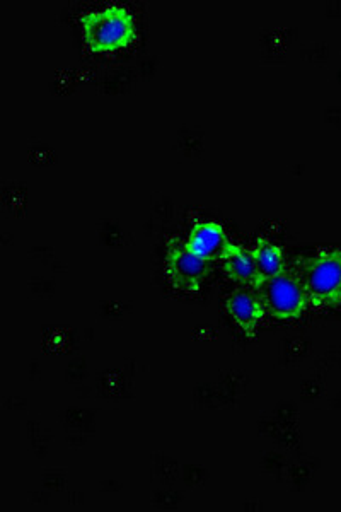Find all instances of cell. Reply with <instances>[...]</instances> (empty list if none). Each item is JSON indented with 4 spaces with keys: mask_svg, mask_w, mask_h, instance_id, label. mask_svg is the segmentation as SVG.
<instances>
[{
    "mask_svg": "<svg viewBox=\"0 0 341 512\" xmlns=\"http://www.w3.org/2000/svg\"><path fill=\"white\" fill-rule=\"evenodd\" d=\"M84 40L93 52H115L135 40V18L128 7L113 4L98 11L86 12L81 18Z\"/></svg>",
    "mask_w": 341,
    "mask_h": 512,
    "instance_id": "cell-1",
    "label": "cell"
},
{
    "mask_svg": "<svg viewBox=\"0 0 341 512\" xmlns=\"http://www.w3.org/2000/svg\"><path fill=\"white\" fill-rule=\"evenodd\" d=\"M309 304L318 308L341 306V250H323L307 260L299 277Z\"/></svg>",
    "mask_w": 341,
    "mask_h": 512,
    "instance_id": "cell-2",
    "label": "cell"
},
{
    "mask_svg": "<svg viewBox=\"0 0 341 512\" xmlns=\"http://www.w3.org/2000/svg\"><path fill=\"white\" fill-rule=\"evenodd\" d=\"M256 289L265 315L273 316L277 320L299 318L309 306L301 279L285 272L272 279L261 280Z\"/></svg>",
    "mask_w": 341,
    "mask_h": 512,
    "instance_id": "cell-3",
    "label": "cell"
},
{
    "mask_svg": "<svg viewBox=\"0 0 341 512\" xmlns=\"http://www.w3.org/2000/svg\"><path fill=\"white\" fill-rule=\"evenodd\" d=\"M207 268H209V262L188 250L186 245L169 251L168 274L174 286L181 291H198L203 279L207 277Z\"/></svg>",
    "mask_w": 341,
    "mask_h": 512,
    "instance_id": "cell-4",
    "label": "cell"
},
{
    "mask_svg": "<svg viewBox=\"0 0 341 512\" xmlns=\"http://www.w3.org/2000/svg\"><path fill=\"white\" fill-rule=\"evenodd\" d=\"M185 245L195 255L210 262L215 258H222L231 241L227 238L226 229L219 222L203 221L191 229Z\"/></svg>",
    "mask_w": 341,
    "mask_h": 512,
    "instance_id": "cell-5",
    "label": "cell"
},
{
    "mask_svg": "<svg viewBox=\"0 0 341 512\" xmlns=\"http://www.w3.org/2000/svg\"><path fill=\"white\" fill-rule=\"evenodd\" d=\"M220 260H222V267L226 270V274L231 279L253 287L260 286L261 277L258 267H256L253 251L231 243Z\"/></svg>",
    "mask_w": 341,
    "mask_h": 512,
    "instance_id": "cell-6",
    "label": "cell"
},
{
    "mask_svg": "<svg viewBox=\"0 0 341 512\" xmlns=\"http://www.w3.org/2000/svg\"><path fill=\"white\" fill-rule=\"evenodd\" d=\"M227 311L243 330H253L265 316L260 297L246 291H236L229 297Z\"/></svg>",
    "mask_w": 341,
    "mask_h": 512,
    "instance_id": "cell-7",
    "label": "cell"
},
{
    "mask_svg": "<svg viewBox=\"0 0 341 512\" xmlns=\"http://www.w3.org/2000/svg\"><path fill=\"white\" fill-rule=\"evenodd\" d=\"M253 256H255L261 280L272 279L285 272L284 253L280 250V246L275 245L270 239H258Z\"/></svg>",
    "mask_w": 341,
    "mask_h": 512,
    "instance_id": "cell-8",
    "label": "cell"
}]
</instances>
